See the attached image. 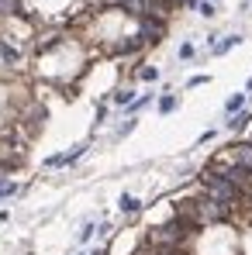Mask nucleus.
<instances>
[{"mask_svg": "<svg viewBox=\"0 0 252 255\" xmlns=\"http://www.w3.org/2000/svg\"><path fill=\"white\" fill-rule=\"evenodd\" d=\"M183 214L190 217V221L211 224V221H221V217H225V204L214 200V197H207V200H190V204L183 207Z\"/></svg>", "mask_w": 252, "mask_h": 255, "instance_id": "nucleus-1", "label": "nucleus"}, {"mask_svg": "<svg viewBox=\"0 0 252 255\" xmlns=\"http://www.w3.org/2000/svg\"><path fill=\"white\" fill-rule=\"evenodd\" d=\"M204 190H207L214 200H221V204H235V197H238V187L232 183V179L218 176V172H207V176H204Z\"/></svg>", "mask_w": 252, "mask_h": 255, "instance_id": "nucleus-2", "label": "nucleus"}, {"mask_svg": "<svg viewBox=\"0 0 252 255\" xmlns=\"http://www.w3.org/2000/svg\"><path fill=\"white\" fill-rule=\"evenodd\" d=\"M183 224H180V221H173V224H159V228H152L149 231V241L152 245H162V248H169V245H180V241H183Z\"/></svg>", "mask_w": 252, "mask_h": 255, "instance_id": "nucleus-3", "label": "nucleus"}, {"mask_svg": "<svg viewBox=\"0 0 252 255\" xmlns=\"http://www.w3.org/2000/svg\"><path fill=\"white\" fill-rule=\"evenodd\" d=\"M159 34H162V21H152L145 14V17H142V34H138V38L142 42H159Z\"/></svg>", "mask_w": 252, "mask_h": 255, "instance_id": "nucleus-4", "label": "nucleus"}, {"mask_svg": "<svg viewBox=\"0 0 252 255\" xmlns=\"http://www.w3.org/2000/svg\"><path fill=\"white\" fill-rule=\"evenodd\" d=\"M83 152H87V145H76V149H73V152H66V155H52V159H45V166H49V169L69 166V162H76V159H80Z\"/></svg>", "mask_w": 252, "mask_h": 255, "instance_id": "nucleus-5", "label": "nucleus"}, {"mask_svg": "<svg viewBox=\"0 0 252 255\" xmlns=\"http://www.w3.org/2000/svg\"><path fill=\"white\" fill-rule=\"evenodd\" d=\"M225 179H232L235 187H252V172H249V169H242V166H232V169L225 172Z\"/></svg>", "mask_w": 252, "mask_h": 255, "instance_id": "nucleus-6", "label": "nucleus"}, {"mask_svg": "<svg viewBox=\"0 0 252 255\" xmlns=\"http://www.w3.org/2000/svg\"><path fill=\"white\" fill-rule=\"evenodd\" d=\"M235 166H242V169L252 172V145H249V141L235 145Z\"/></svg>", "mask_w": 252, "mask_h": 255, "instance_id": "nucleus-7", "label": "nucleus"}, {"mask_svg": "<svg viewBox=\"0 0 252 255\" xmlns=\"http://www.w3.org/2000/svg\"><path fill=\"white\" fill-rule=\"evenodd\" d=\"M118 4H121L128 14H135V17H145V14H149V0H118Z\"/></svg>", "mask_w": 252, "mask_h": 255, "instance_id": "nucleus-8", "label": "nucleus"}, {"mask_svg": "<svg viewBox=\"0 0 252 255\" xmlns=\"http://www.w3.org/2000/svg\"><path fill=\"white\" fill-rule=\"evenodd\" d=\"M121 210H125V214H135V210H142V200L131 197V193H125V197H121Z\"/></svg>", "mask_w": 252, "mask_h": 255, "instance_id": "nucleus-9", "label": "nucleus"}, {"mask_svg": "<svg viewBox=\"0 0 252 255\" xmlns=\"http://www.w3.org/2000/svg\"><path fill=\"white\" fill-rule=\"evenodd\" d=\"M238 42H242V38H238V34H228V38H225V42H218V45H214V55H225V52H228V49H235Z\"/></svg>", "mask_w": 252, "mask_h": 255, "instance_id": "nucleus-10", "label": "nucleus"}, {"mask_svg": "<svg viewBox=\"0 0 252 255\" xmlns=\"http://www.w3.org/2000/svg\"><path fill=\"white\" fill-rule=\"evenodd\" d=\"M242 107H245V93H235V97H232V100L225 103V111H228V114H238Z\"/></svg>", "mask_w": 252, "mask_h": 255, "instance_id": "nucleus-11", "label": "nucleus"}, {"mask_svg": "<svg viewBox=\"0 0 252 255\" xmlns=\"http://www.w3.org/2000/svg\"><path fill=\"white\" fill-rule=\"evenodd\" d=\"M176 103H180V100H176L173 93H166V97L159 100V114H169V111H176Z\"/></svg>", "mask_w": 252, "mask_h": 255, "instance_id": "nucleus-12", "label": "nucleus"}, {"mask_svg": "<svg viewBox=\"0 0 252 255\" xmlns=\"http://www.w3.org/2000/svg\"><path fill=\"white\" fill-rule=\"evenodd\" d=\"M0 55H4V62H18L21 55H18V49H11L7 42H0Z\"/></svg>", "mask_w": 252, "mask_h": 255, "instance_id": "nucleus-13", "label": "nucleus"}, {"mask_svg": "<svg viewBox=\"0 0 252 255\" xmlns=\"http://www.w3.org/2000/svg\"><path fill=\"white\" fill-rule=\"evenodd\" d=\"M18 193V183H11V179H0V200L4 197H14Z\"/></svg>", "mask_w": 252, "mask_h": 255, "instance_id": "nucleus-14", "label": "nucleus"}, {"mask_svg": "<svg viewBox=\"0 0 252 255\" xmlns=\"http://www.w3.org/2000/svg\"><path fill=\"white\" fill-rule=\"evenodd\" d=\"M245 124H249V114H242V111L235 114V121H228V128H232V131H242Z\"/></svg>", "mask_w": 252, "mask_h": 255, "instance_id": "nucleus-15", "label": "nucleus"}, {"mask_svg": "<svg viewBox=\"0 0 252 255\" xmlns=\"http://www.w3.org/2000/svg\"><path fill=\"white\" fill-rule=\"evenodd\" d=\"M197 11H200L204 17H214V14H218V11H214V0H200V4H197Z\"/></svg>", "mask_w": 252, "mask_h": 255, "instance_id": "nucleus-16", "label": "nucleus"}, {"mask_svg": "<svg viewBox=\"0 0 252 255\" xmlns=\"http://www.w3.org/2000/svg\"><path fill=\"white\" fill-rule=\"evenodd\" d=\"M142 80H145V83H156V80H159V69H156V66L142 69Z\"/></svg>", "mask_w": 252, "mask_h": 255, "instance_id": "nucleus-17", "label": "nucleus"}, {"mask_svg": "<svg viewBox=\"0 0 252 255\" xmlns=\"http://www.w3.org/2000/svg\"><path fill=\"white\" fill-rule=\"evenodd\" d=\"M135 100V93L131 90H121V93H114V103H131Z\"/></svg>", "mask_w": 252, "mask_h": 255, "instance_id": "nucleus-18", "label": "nucleus"}, {"mask_svg": "<svg viewBox=\"0 0 252 255\" xmlns=\"http://www.w3.org/2000/svg\"><path fill=\"white\" fill-rule=\"evenodd\" d=\"M190 55H194V45H190V42L180 45V59H190Z\"/></svg>", "mask_w": 252, "mask_h": 255, "instance_id": "nucleus-19", "label": "nucleus"}, {"mask_svg": "<svg viewBox=\"0 0 252 255\" xmlns=\"http://www.w3.org/2000/svg\"><path fill=\"white\" fill-rule=\"evenodd\" d=\"M200 83H207V76H190L187 80V86H200Z\"/></svg>", "mask_w": 252, "mask_h": 255, "instance_id": "nucleus-20", "label": "nucleus"}, {"mask_svg": "<svg viewBox=\"0 0 252 255\" xmlns=\"http://www.w3.org/2000/svg\"><path fill=\"white\" fill-rule=\"evenodd\" d=\"M249 90H252V80H249Z\"/></svg>", "mask_w": 252, "mask_h": 255, "instance_id": "nucleus-21", "label": "nucleus"}]
</instances>
